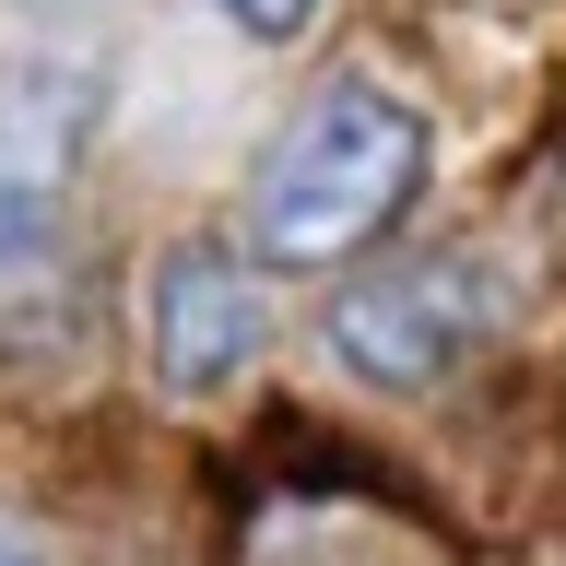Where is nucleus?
Returning a JSON list of instances; mask_svg holds the SVG:
<instances>
[{"instance_id": "nucleus-3", "label": "nucleus", "mask_w": 566, "mask_h": 566, "mask_svg": "<svg viewBox=\"0 0 566 566\" xmlns=\"http://www.w3.org/2000/svg\"><path fill=\"white\" fill-rule=\"evenodd\" d=\"M83 154H95V71L0 60V283L60 248Z\"/></svg>"}, {"instance_id": "nucleus-1", "label": "nucleus", "mask_w": 566, "mask_h": 566, "mask_svg": "<svg viewBox=\"0 0 566 566\" xmlns=\"http://www.w3.org/2000/svg\"><path fill=\"white\" fill-rule=\"evenodd\" d=\"M424 189V118L389 83H318L272 130L248 177V248L272 272H343L413 212Z\"/></svg>"}, {"instance_id": "nucleus-4", "label": "nucleus", "mask_w": 566, "mask_h": 566, "mask_svg": "<svg viewBox=\"0 0 566 566\" xmlns=\"http://www.w3.org/2000/svg\"><path fill=\"white\" fill-rule=\"evenodd\" d=\"M260 331H272V307H260V260H248V248L177 237L166 260H154V283H142V343H154V378H166L177 401L237 389L248 366H260Z\"/></svg>"}, {"instance_id": "nucleus-6", "label": "nucleus", "mask_w": 566, "mask_h": 566, "mask_svg": "<svg viewBox=\"0 0 566 566\" xmlns=\"http://www.w3.org/2000/svg\"><path fill=\"white\" fill-rule=\"evenodd\" d=\"M0 566H35V555H24V543H0Z\"/></svg>"}, {"instance_id": "nucleus-5", "label": "nucleus", "mask_w": 566, "mask_h": 566, "mask_svg": "<svg viewBox=\"0 0 566 566\" xmlns=\"http://www.w3.org/2000/svg\"><path fill=\"white\" fill-rule=\"evenodd\" d=\"M237 35H260V48H295V35L318 24V0H212Z\"/></svg>"}, {"instance_id": "nucleus-2", "label": "nucleus", "mask_w": 566, "mask_h": 566, "mask_svg": "<svg viewBox=\"0 0 566 566\" xmlns=\"http://www.w3.org/2000/svg\"><path fill=\"white\" fill-rule=\"evenodd\" d=\"M495 307L507 295L472 248H424V260H389L331 295V354L366 389H437L472 343H495Z\"/></svg>"}]
</instances>
